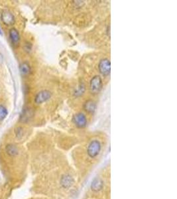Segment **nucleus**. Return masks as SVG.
Returning <instances> with one entry per match:
<instances>
[{
	"label": "nucleus",
	"mask_w": 177,
	"mask_h": 199,
	"mask_svg": "<svg viewBox=\"0 0 177 199\" xmlns=\"http://www.w3.org/2000/svg\"><path fill=\"white\" fill-rule=\"evenodd\" d=\"M102 145L99 141L97 140H93L90 142L87 149V153L90 157H96L100 153Z\"/></svg>",
	"instance_id": "f257e3e1"
},
{
	"label": "nucleus",
	"mask_w": 177,
	"mask_h": 199,
	"mask_svg": "<svg viewBox=\"0 0 177 199\" xmlns=\"http://www.w3.org/2000/svg\"><path fill=\"white\" fill-rule=\"evenodd\" d=\"M102 79L99 75L94 76L90 82V90L93 94H98L102 90Z\"/></svg>",
	"instance_id": "f03ea898"
},
{
	"label": "nucleus",
	"mask_w": 177,
	"mask_h": 199,
	"mask_svg": "<svg viewBox=\"0 0 177 199\" xmlns=\"http://www.w3.org/2000/svg\"><path fill=\"white\" fill-rule=\"evenodd\" d=\"M98 70L99 72L103 76L110 75L111 72V63L108 58H103L100 60L98 64Z\"/></svg>",
	"instance_id": "7ed1b4c3"
},
{
	"label": "nucleus",
	"mask_w": 177,
	"mask_h": 199,
	"mask_svg": "<svg viewBox=\"0 0 177 199\" xmlns=\"http://www.w3.org/2000/svg\"><path fill=\"white\" fill-rule=\"evenodd\" d=\"M73 122L79 128H84L87 125V118L83 113L79 112L73 116Z\"/></svg>",
	"instance_id": "20e7f679"
},
{
	"label": "nucleus",
	"mask_w": 177,
	"mask_h": 199,
	"mask_svg": "<svg viewBox=\"0 0 177 199\" xmlns=\"http://www.w3.org/2000/svg\"><path fill=\"white\" fill-rule=\"evenodd\" d=\"M51 96H52V94L48 90H41L35 96V103L37 104H41L43 103L48 100L51 98Z\"/></svg>",
	"instance_id": "39448f33"
},
{
	"label": "nucleus",
	"mask_w": 177,
	"mask_h": 199,
	"mask_svg": "<svg viewBox=\"0 0 177 199\" xmlns=\"http://www.w3.org/2000/svg\"><path fill=\"white\" fill-rule=\"evenodd\" d=\"M1 18L3 23L6 25H12L15 22L13 15L8 11H4L2 12Z\"/></svg>",
	"instance_id": "423d86ee"
},
{
	"label": "nucleus",
	"mask_w": 177,
	"mask_h": 199,
	"mask_svg": "<svg viewBox=\"0 0 177 199\" xmlns=\"http://www.w3.org/2000/svg\"><path fill=\"white\" fill-rule=\"evenodd\" d=\"M84 108L85 110L88 113L90 114H94V112L96 110V104L94 100L92 99H88L85 102L84 105Z\"/></svg>",
	"instance_id": "0eeeda50"
},
{
	"label": "nucleus",
	"mask_w": 177,
	"mask_h": 199,
	"mask_svg": "<svg viewBox=\"0 0 177 199\" xmlns=\"http://www.w3.org/2000/svg\"><path fill=\"white\" fill-rule=\"evenodd\" d=\"M9 37L12 43L14 45H17L20 40V36L19 32L15 29L13 28L9 31Z\"/></svg>",
	"instance_id": "6e6552de"
},
{
	"label": "nucleus",
	"mask_w": 177,
	"mask_h": 199,
	"mask_svg": "<svg viewBox=\"0 0 177 199\" xmlns=\"http://www.w3.org/2000/svg\"><path fill=\"white\" fill-rule=\"evenodd\" d=\"M7 153L11 157H15L18 154V148L13 144H9L6 147Z\"/></svg>",
	"instance_id": "1a4fd4ad"
},
{
	"label": "nucleus",
	"mask_w": 177,
	"mask_h": 199,
	"mask_svg": "<svg viewBox=\"0 0 177 199\" xmlns=\"http://www.w3.org/2000/svg\"><path fill=\"white\" fill-rule=\"evenodd\" d=\"M102 187H103V183L99 178L94 180V181L92 183L91 188L93 191H98L102 189Z\"/></svg>",
	"instance_id": "9d476101"
},
{
	"label": "nucleus",
	"mask_w": 177,
	"mask_h": 199,
	"mask_svg": "<svg viewBox=\"0 0 177 199\" xmlns=\"http://www.w3.org/2000/svg\"><path fill=\"white\" fill-rule=\"evenodd\" d=\"M20 71L21 74L23 75H27L29 74L31 72V67L27 63H24L21 64L20 66Z\"/></svg>",
	"instance_id": "9b49d317"
},
{
	"label": "nucleus",
	"mask_w": 177,
	"mask_h": 199,
	"mask_svg": "<svg viewBox=\"0 0 177 199\" xmlns=\"http://www.w3.org/2000/svg\"><path fill=\"white\" fill-rule=\"evenodd\" d=\"M85 91V86L84 84H80L79 86H78V89L76 90V92H74V95L76 96H80L81 95H82L84 94Z\"/></svg>",
	"instance_id": "f8f14e48"
},
{
	"label": "nucleus",
	"mask_w": 177,
	"mask_h": 199,
	"mask_svg": "<svg viewBox=\"0 0 177 199\" xmlns=\"http://www.w3.org/2000/svg\"><path fill=\"white\" fill-rule=\"evenodd\" d=\"M7 115V110L4 106L0 105V121L3 120Z\"/></svg>",
	"instance_id": "ddd939ff"
},
{
	"label": "nucleus",
	"mask_w": 177,
	"mask_h": 199,
	"mask_svg": "<svg viewBox=\"0 0 177 199\" xmlns=\"http://www.w3.org/2000/svg\"><path fill=\"white\" fill-rule=\"evenodd\" d=\"M70 183H71L70 177H65V178H63V179H62V185H64V187L70 186Z\"/></svg>",
	"instance_id": "4468645a"
},
{
	"label": "nucleus",
	"mask_w": 177,
	"mask_h": 199,
	"mask_svg": "<svg viewBox=\"0 0 177 199\" xmlns=\"http://www.w3.org/2000/svg\"><path fill=\"white\" fill-rule=\"evenodd\" d=\"M2 31H1V29H0V35H2Z\"/></svg>",
	"instance_id": "2eb2a0df"
}]
</instances>
